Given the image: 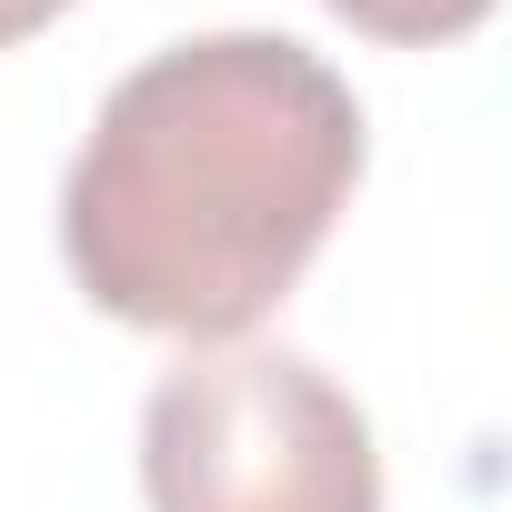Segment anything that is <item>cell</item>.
Segmentation results:
<instances>
[{
  "instance_id": "cell-1",
  "label": "cell",
  "mask_w": 512,
  "mask_h": 512,
  "mask_svg": "<svg viewBox=\"0 0 512 512\" xmlns=\"http://www.w3.org/2000/svg\"><path fill=\"white\" fill-rule=\"evenodd\" d=\"M372 161L352 81L292 31H201L91 111L61 171V262L91 312L221 352L251 342Z\"/></svg>"
},
{
  "instance_id": "cell-2",
  "label": "cell",
  "mask_w": 512,
  "mask_h": 512,
  "mask_svg": "<svg viewBox=\"0 0 512 512\" xmlns=\"http://www.w3.org/2000/svg\"><path fill=\"white\" fill-rule=\"evenodd\" d=\"M151 512H382L372 412L282 342L181 352L141 402Z\"/></svg>"
},
{
  "instance_id": "cell-3",
  "label": "cell",
  "mask_w": 512,
  "mask_h": 512,
  "mask_svg": "<svg viewBox=\"0 0 512 512\" xmlns=\"http://www.w3.org/2000/svg\"><path fill=\"white\" fill-rule=\"evenodd\" d=\"M322 11L382 51H452L492 21V0H322Z\"/></svg>"
},
{
  "instance_id": "cell-4",
  "label": "cell",
  "mask_w": 512,
  "mask_h": 512,
  "mask_svg": "<svg viewBox=\"0 0 512 512\" xmlns=\"http://www.w3.org/2000/svg\"><path fill=\"white\" fill-rule=\"evenodd\" d=\"M71 11V0H0V51H11V41H31V31H51Z\"/></svg>"
}]
</instances>
